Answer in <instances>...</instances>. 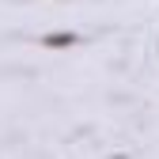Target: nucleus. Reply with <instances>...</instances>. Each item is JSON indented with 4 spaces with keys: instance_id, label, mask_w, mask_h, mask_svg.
Segmentation results:
<instances>
[{
    "instance_id": "f257e3e1",
    "label": "nucleus",
    "mask_w": 159,
    "mask_h": 159,
    "mask_svg": "<svg viewBox=\"0 0 159 159\" xmlns=\"http://www.w3.org/2000/svg\"><path fill=\"white\" fill-rule=\"evenodd\" d=\"M46 46H53V49H61V46H72V34H53V38H46Z\"/></svg>"
}]
</instances>
